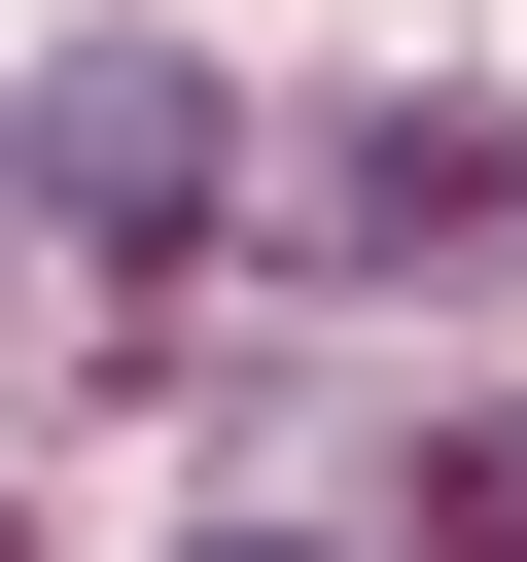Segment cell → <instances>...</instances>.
Segmentation results:
<instances>
[{
	"mask_svg": "<svg viewBox=\"0 0 527 562\" xmlns=\"http://www.w3.org/2000/svg\"><path fill=\"white\" fill-rule=\"evenodd\" d=\"M0 176H35V211H70V246H211V176H246V105H211V70H176V35H70V70H35V140H0Z\"/></svg>",
	"mask_w": 527,
	"mask_h": 562,
	"instance_id": "obj_1",
	"label": "cell"
},
{
	"mask_svg": "<svg viewBox=\"0 0 527 562\" xmlns=\"http://www.w3.org/2000/svg\"><path fill=\"white\" fill-rule=\"evenodd\" d=\"M422 562H527V422H457V457H422Z\"/></svg>",
	"mask_w": 527,
	"mask_h": 562,
	"instance_id": "obj_3",
	"label": "cell"
},
{
	"mask_svg": "<svg viewBox=\"0 0 527 562\" xmlns=\"http://www.w3.org/2000/svg\"><path fill=\"white\" fill-rule=\"evenodd\" d=\"M176 562H351V527H176Z\"/></svg>",
	"mask_w": 527,
	"mask_h": 562,
	"instance_id": "obj_4",
	"label": "cell"
},
{
	"mask_svg": "<svg viewBox=\"0 0 527 562\" xmlns=\"http://www.w3.org/2000/svg\"><path fill=\"white\" fill-rule=\"evenodd\" d=\"M351 211H386V246H527V140H492V105H422V140H351Z\"/></svg>",
	"mask_w": 527,
	"mask_h": 562,
	"instance_id": "obj_2",
	"label": "cell"
}]
</instances>
